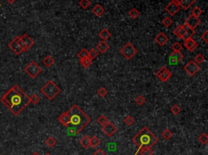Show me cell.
<instances>
[{
  "mask_svg": "<svg viewBox=\"0 0 208 155\" xmlns=\"http://www.w3.org/2000/svg\"><path fill=\"white\" fill-rule=\"evenodd\" d=\"M0 101L16 116H19L30 103L29 96L17 85L11 87L1 97Z\"/></svg>",
  "mask_w": 208,
  "mask_h": 155,
  "instance_id": "1",
  "label": "cell"
},
{
  "mask_svg": "<svg viewBox=\"0 0 208 155\" xmlns=\"http://www.w3.org/2000/svg\"><path fill=\"white\" fill-rule=\"evenodd\" d=\"M68 111L69 115V121L65 127L72 134L80 133L91 121V119L89 116H87L77 105H73Z\"/></svg>",
  "mask_w": 208,
  "mask_h": 155,
  "instance_id": "2",
  "label": "cell"
},
{
  "mask_svg": "<svg viewBox=\"0 0 208 155\" xmlns=\"http://www.w3.org/2000/svg\"><path fill=\"white\" fill-rule=\"evenodd\" d=\"M159 141L158 138L154 134L152 133L147 127H143L142 129L139 131V132L137 135H135L133 138V142L137 146V151L136 152L134 155H137L138 154V151L144 147H152Z\"/></svg>",
  "mask_w": 208,
  "mask_h": 155,
  "instance_id": "3",
  "label": "cell"
},
{
  "mask_svg": "<svg viewBox=\"0 0 208 155\" xmlns=\"http://www.w3.org/2000/svg\"><path fill=\"white\" fill-rule=\"evenodd\" d=\"M41 93L43 94L45 97L47 98L48 100H53L59 93H60V89L59 88L54 81L49 80L46 85L41 88Z\"/></svg>",
  "mask_w": 208,
  "mask_h": 155,
  "instance_id": "4",
  "label": "cell"
},
{
  "mask_svg": "<svg viewBox=\"0 0 208 155\" xmlns=\"http://www.w3.org/2000/svg\"><path fill=\"white\" fill-rule=\"evenodd\" d=\"M121 54L124 56V58L128 60H130L135 56L137 53V50L131 42H127L124 46L121 49Z\"/></svg>",
  "mask_w": 208,
  "mask_h": 155,
  "instance_id": "5",
  "label": "cell"
},
{
  "mask_svg": "<svg viewBox=\"0 0 208 155\" xmlns=\"http://www.w3.org/2000/svg\"><path fill=\"white\" fill-rule=\"evenodd\" d=\"M25 72L31 78L34 79L42 72V68L36 62L32 61L26 66V68H25Z\"/></svg>",
  "mask_w": 208,
  "mask_h": 155,
  "instance_id": "6",
  "label": "cell"
},
{
  "mask_svg": "<svg viewBox=\"0 0 208 155\" xmlns=\"http://www.w3.org/2000/svg\"><path fill=\"white\" fill-rule=\"evenodd\" d=\"M184 70L190 76H195V74H197V72H199L200 67L194 62V60H190L185 65Z\"/></svg>",
  "mask_w": 208,
  "mask_h": 155,
  "instance_id": "7",
  "label": "cell"
},
{
  "mask_svg": "<svg viewBox=\"0 0 208 155\" xmlns=\"http://www.w3.org/2000/svg\"><path fill=\"white\" fill-rule=\"evenodd\" d=\"M155 76L160 80L162 82H167L172 76V73L171 71H169L165 66L162 67L158 72L155 73Z\"/></svg>",
  "mask_w": 208,
  "mask_h": 155,
  "instance_id": "8",
  "label": "cell"
},
{
  "mask_svg": "<svg viewBox=\"0 0 208 155\" xmlns=\"http://www.w3.org/2000/svg\"><path fill=\"white\" fill-rule=\"evenodd\" d=\"M200 23H201L200 19L197 18V17H195V16L191 15L185 20L184 25L187 26V27H189L190 29H195L197 26L200 25Z\"/></svg>",
  "mask_w": 208,
  "mask_h": 155,
  "instance_id": "9",
  "label": "cell"
},
{
  "mask_svg": "<svg viewBox=\"0 0 208 155\" xmlns=\"http://www.w3.org/2000/svg\"><path fill=\"white\" fill-rule=\"evenodd\" d=\"M116 131L117 128L111 122H108L106 125L102 126V132L108 137H112L114 134L116 132Z\"/></svg>",
  "mask_w": 208,
  "mask_h": 155,
  "instance_id": "10",
  "label": "cell"
},
{
  "mask_svg": "<svg viewBox=\"0 0 208 155\" xmlns=\"http://www.w3.org/2000/svg\"><path fill=\"white\" fill-rule=\"evenodd\" d=\"M184 55L181 51H173L172 54L169 55V63L172 65H176L182 60Z\"/></svg>",
  "mask_w": 208,
  "mask_h": 155,
  "instance_id": "11",
  "label": "cell"
},
{
  "mask_svg": "<svg viewBox=\"0 0 208 155\" xmlns=\"http://www.w3.org/2000/svg\"><path fill=\"white\" fill-rule=\"evenodd\" d=\"M8 47L11 49V51H13L15 53V54L16 55H20L24 51L22 50V48L20 46V45L17 42V40H16V37H15L14 39L11 41L10 43L8 44Z\"/></svg>",
  "mask_w": 208,
  "mask_h": 155,
  "instance_id": "12",
  "label": "cell"
},
{
  "mask_svg": "<svg viewBox=\"0 0 208 155\" xmlns=\"http://www.w3.org/2000/svg\"><path fill=\"white\" fill-rule=\"evenodd\" d=\"M184 46L186 48V50H188L190 52H193L197 49V46H198V44L193 38H189V39L185 40Z\"/></svg>",
  "mask_w": 208,
  "mask_h": 155,
  "instance_id": "13",
  "label": "cell"
},
{
  "mask_svg": "<svg viewBox=\"0 0 208 155\" xmlns=\"http://www.w3.org/2000/svg\"><path fill=\"white\" fill-rule=\"evenodd\" d=\"M180 8H181V7H180L179 5H176V4H173V3H169V4L165 7V11H167L168 13H169V15H171V16H175L178 11H180Z\"/></svg>",
  "mask_w": 208,
  "mask_h": 155,
  "instance_id": "14",
  "label": "cell"
},
{
  "mask_svg": "<svg viewBox=\"0 0 208 155\" xmlns=\"http://www.w3.org/2000/svg\"><path fill=\"white\" fill-rule=\"evenodd\" d=\"M154 42L158 43L160 46H164L168 43V37L166 36V34L164 32H159L157 36L154 37Z\"/></svg>",
  "mask_w": 208,
  "mask_h": 155,
  "instance_id": "15",
  "label": "cell"
},
{
  "mask_svg": "<svg viewBox=\"0 0 208 155\" xmlns=\"http://www.w3.org/2000/svg\"><path fill=\"white\" fill-rule=\"evenodd\" d=\"M173 33L174 35L179 37V38H182L185 36V25H179L174 30H173Z\"/></svg>",
  "mask_w": 208,
  "mask_h": 155,
  "instance_id": "16",
  "label": "cell"
},
{
  "mask_svg": "<svg viewBox=\"0 0 208 155\" xmlns=\"http://www.w3.org/2000/svg\"><path fill=\"white\" fill-rule=\"evenodd\" d=\"M20 37H21L22 41L24 42V43H25V45L26 46V47L28 48V50H29V49L34 45V41H33V38H31L28 34L24 33Z\"/></svg>",
  "mask_w": 208,
  "mask_h": 155,
  "instance_id": "17",
  "label": "cell"
},
{
  "mask_svg": "<svg viewBox=\"0 0 208 155\" xmlns=\"http://www.w3.org/2000/svg\"><path fill=\"white\" fill-rule=\"evenodd\" d=\"M104 12H105V9L100 4H96L94 8L92 9V13H94V15L98 17H100L101 16H102Z\"/></svg>",
  "mask_w": 208,
  "mask_h": 155,
  "instance_id": "18",
  "label": "cell"
},
{
  "mask_svg": "<svg viewBox=\"0 0 208 155\" xmlns=\"http://www.w3.org/2000/svg\"><path fill=\"white\" fill-rule=\"evenodd\" d=\"M96 48H97L98 51L100 52L101 54H105L106 51L109 50V46H108V44L106 43V42L102 41V42H100L96 46Z\"/></svg>",
  "mask_w": 208,
  "mask_h": 155,
  "instance_id": "19",
  "label": "cell"
},
{
  "mask_svg": "<svg viewBox=\"0 0 208 155\" xmlns=\"http://www.w3.org/2000/svg\"><path fill=\"white\" fill-rule=\"evenodd\" d=\"M80 145L85 149H88L90 147V137L85 135V137H83L80 140Z\"/></svg>",
  "mask_w": 208,
  "mask_h": 155,
  "instance_id": "20",
  "label": "cell"
},
{
  "mask_svg": "<svg viewBox=\"0 0 208 155\" xmlns=\"http://www.w3.org/2000/svg\"><path fill=\"white\" fill-rule=\"evenodd\" d=\"M99 37H100V38L102 40V41L106 42V40L109 39L110 37H111V32H109V30H108V29H102V30L99 32Z\"/></svg>",
  "mask_w": 208,
  "mask_h": 155,
  "instance_id": "21",
  "label": "cell"
},
{
  "mask_svg": "<svg viewBox=\"0 0 208 155\" xmlns=\"http://www.w3.org/2000/svg\"><path fill=\"white\" fill-rule=\"evenodd\" d=\"M42 63L47 68H51V66L55 63V59L52 58L51 55H47L42 59Z\"/></svg>",
  "mask_w": 208,
  "mask_h": 155,
  "instance_id": "22",
  "label": "cell"
},
{
  "mask_svg": "<svg viewBox=\"0 0 208 155\" xmlns=\"http://www.w3.org/2000/svg\"><path fill=\"white\" fill-rule=\"evenodd\" d=\"M195 1L196 0H182V2L180 4V7H182L184 10H188L195 3Z\"/></svg>",
  "mask_w": 208,
  "mask_h": 155,
  "instance_id": "23",
  "label": "cell"
},
{
  "mask_svg": "<svg viewBox=\"0 0 208 155\" xmlns=\"http://www.w3.org/2000/svg\"><path fill=\"white\" fill-rule=\"evenodd\" d=\"M92 60L89 57H85V58H80V63L81 64V66L84 68L85 69L89 68L92 64Z\"/></svg>",
  "mask_w": 208,
  "mask_h": 155,
  "instance_id": "24",
  "label": "cell"
},
{
  "mask_svg": "<svg viewBox=\"0 0 208 155\" xmlns=\"http://www.w3.org/2000/svg\"><path fill=\"white\" fill-rule=\"evenodd\" d=\"M185 36L183 37L184 41L186 39H189V38H192V37L194 36V33H195L194 29H190V28H189V27H187V26L185 25Z\"/></svg>",
  "mask_w": 208,
  "mask_h": 155,
  "instance_id": "25",
  "label": "cell"
},
{
  "mask_svg": "<svg viewBox=\"0 0 208 155\" xmlns=\"http://www.w3.org/2000/svg\"><path fill=\"white\" fill-rule=\"evenodd\" d=\"M141 155H153L154 150L150 147H144L138 151Z\"/></svg>",
  "mask_w": 208,
  "mask_h": 155,
  "instance_id": "26",
  "label": "cell"
},
{
  "mask_svg": "<svg viewBox=\"0 0 208 155\" xmlns=\"http://www.w3.org/2000/svg\"><path fill=\"white\" fill-rule=\"evenodd\" d=\"M100 143H101V141H100V140L97 137L94 136V137H92L90 138V146L93 147V148H97L100 144Z\"/></svg>",
  "mask_w": 208,
  "mask_h": 155,
  "instance_id": "27",
  "label": "cell"
},
{
  "mask_svg": "<svg viewBox=\"0 0 208 155\" xmlns=\"http://www.w3.org/2000/svg\"><path fill=\"white\" fill-rule=\"evenodd\" d=\"M45 143H46V144L47 145L48 147H50V148H52V147H54L55 144H56V143H57V141L55 140L54 137H49L46 140V141H45Z\"/></svg>",
  "mask_w": 208,
  "mask_h": 155,
  "instance_id": "28",
  "label": "cell"
},
{
  "mask_svg": "<svg viewBox=\"0 0 208 155\" xmlns=\"http://www.w3.org/2000/svg\"><path fill=\"white\" fill-rule=\"evenodd\" d=\"M161 135H162L163 138H164V139H165L166 141L170 140V139H171V138L172 137V136H173L172 132L169 129H165L164 131V132L161 133Z\"/></svg>",
  "mask_w": 208,
  "mask_h": 155,
  "instance_id": "29",
  "label": "cell"
},
{
  "mask_svg": "<svg viewBox=\"0 0 208 155\" xmlns=\"http://www.w3.org/2000/svg\"><path fill=\"white\" fill-rule=\"evenodd\" d=\"M128 16L133 19H137L140 16V12L137 8H132L130 11H128Z\"/></svg>",
  "mask_w": 208,
  "mask_h": 155,
  "instance_id": "30",
  "label": "cell"
},
{
  "mask_svg": "<svg viewBox=\"0 0 208 155\" xmlns=\"http://www.w3.org/2000/svg\"><path fill=\"white\" fill-rule=\"evenodd\" d=\"M97 121H98V123H99L101 126H104V125H106V123L109 122L108 119H107L104 115H102V116H99L98 119H97Z\"/></svg>",
  "mask_w": 208,
  "mask_h": 155,
  "instance_id": "31",
  "label": "cell"
},
{
  "mask_svg": "<svg viewBox=\"0 0 208 155\" xmlns=\"http://www.w3.org/2000/svg\"><path fill=\"white\" fill-rule=\"evenodd\" d=\"M98 55H99L98 51H96L95 49H91V50L88 51V57L90 58L91 60L97 58Z\"/></svg>",
  "mask_w": 208,
  "mask_h": 155,
  "instance_id": "32",
  "label": "cell"
},
{
  "mask_svg": "<svg viewBox=\"0 0 208 155\" xmlns=\"http://www.w3.org/2000/svg\"><path fill=\"white\" fill-rule=\"evenodd\" d=\"M202 13V9L199 7H194V9L192 10V12H191V15L194 16L195 17H197L199 18V16H201Z\"/></svg>",
  "mask_w": 208,
  "mask_h": 155,
  "instance_id": "33",
  "label": "cell"
},
{
  "mask_svg": "<svg viewBox=\"0 0 208 155\" xmlns=\"http://www.w3.org/2000/svg\"><path fill=\"white\" fill-rule=\"evenodd\" d=\"M198 141L201 143L202 144H207L208 142V137L206 133H202L199 137H198Z\"/></svg>",
  "mask_w": 208,
  "mask_h": 155,
  "instance_id": "34",
  "label": "cell"
},
{
  "mask_svg": "<svg viewBox=\"0 0 208 155\" xmlns=\"http://www.w3.org/2000/svg\"><path fill=\"white\" fill-rule=\"evenodd\" d=\"M29 101H30V102H32L33 104L36 105L40 101V97H39V96L37 94H33V95H31L29 97Z\"/></svg>",
  "mask_w": 208,
  "mask_h": 155,
  "instance_id": "35",
  "label": "cell"
},
{
  "mask_svg": "<svg viewBox=\"0 0 208 155\" xmlns=\"http://www.w3.org/2000/svg\"><path fill=\"white\" fill-rule=\"evenodd\" d=\"M79 5L82 9H87L90 6V0H80L79 2Z\"/></svg>",
  "mask_w": 208,
  "mask_h": 155,
  "instance_id": "36",
  "label": "cell"
},
{
  "mask_svg": "<svg viewBox=\"0 0 208 155\" xmlns=\"http://www.w3.org/2000/svg\"><path fill=\"white\" fill-rule=\"evenodd\" d=\"M124 123L127 125V126H132V125L134 123V119H133L132 116H128L124 118Z\"/></svg>",
  "mask_w": 208,
  "mask_h": 155,
  "instance_id": "37",
  "label": "cell"
},
{
  "mask_svg": "<svg viewBox=\"0 0 208 155\" xmlns=\"http://www.w3.org/2000/svg\"><path fill=\"white\" fill-rule=\"evenodd\" d=\"M135 101L137 104L141 106H142L143 104H145L146 98L143 97V96H142V95H138V96L135 98Z\"/></svg>",
  "mask_w": 208,
  "mask_h": 155,
  "instance_id": "38",
  "label": "cell"
},
{
  "mask_svg": "<svg viewBox=\"0 0 208 155\" xmlns=\"http://www.w3.org/2000/svg\"><path fill=\"white\" fill-rule=\"evenodd\" d=\"M205 61V57L202 54H198L195 56L194 58V62L197 64H201Z\"/></svg>",
  "mask_w": 208,
  "mask_h": 155,
  "instance_id": "39",
  "label": "cell"
},
{
  "mask_svg": "<svg viewBox=\"0 0 208 155\" xmlns=\"http://www.w3.org/2000/svg\"><path fill=\"white\" fill-rule=\"evenodd\" d=\"M181 107H180L178 105H173L172 107H171V111H172V114L175 115V116L179 115L180 113H181Z\"/></svg>",
  "mask_w": 208,
  "mask_h": 155,
  "instance_id": "40",
  "label": "cell"
},
{
  "mask_svg": "<svg viewBox=\"0 0 208 155\" xmlns=\"http://www.w3.org/2000/svg\"><path fill=\"white\" fill-rule=\"evenodd\" d=\"M182 47V45L180 42H175V43L172 44V50L173 51H175V52H176V51H181Z\"/></svg>",
  "mask_w": 208,
  "mask_h": 155,
  "instance_id": "41",
  "label": "cell"
},
{
  "mask_svg": "<svg viewBox=\"0 0 208 155\" xmlns=\"http://www.w3.org/2000/svg\"><path fill=\"white\" fill-rule=\"evenodd\" d=\"M16 37V40H17V42H18V44L20 45V46L22 48L23 51L25 52V51H29V50H28V48L26 47V46L25 45V43H24V42L22 41L21 37Z\"/></svg>",
  "mask_w": 208,
  "mask_h": 155,
  "instance_id": "42",
  "label": "cell"
},
{
  "mask_svg": "<svg viewBox=\"0 0 208 155\" xmlns=\"http://www.w3.org/2000/svg\"><path fill=\"white\" fill-rule=\"evenodd\" d=\"M172 20L170 17H165L163 20H162V24L165 26V27H169V26L172 25Z\"/></svg>",
  "mask_w": 208,
  "mask_h": 155,
  "instance_id": "43",
  "label": "cell"
},
{
  "mask_svg": "<svg viewBox=\"0 0 208 155\" xmlns=\"http://www.w3.org/2000/svg\"><path fill=\"white\" fill-rule=\"evenodd\" d=\"M107 94H108V91H107V89H106V88H104V87L100 88L99 90H98V94H99L100 97H106V95H107Z\"/></svg>",
  "mask_w": 208,
  "mask_h": 155,
  "instance_id": "44",
  "label": "cell"
},
{
  "mask_svg": "<svg viewBox=\"0 0 208 155\" xmlns=\"http://www.w3.org/2000/svg\"><path fill=\"white\" fill-rule=\"evenodd\" d=\"M77 56H78V58H85V57H88V51L85 49V48H83L81 51L77 54Z\"/></svg>",
  "mask_w": 208,
  "mask_h": 155,
  "instance_id": "45",
  "label": "cell"
},
{
  "mask_svg": "<svg viewBox=\"0 0 208 155\" xmlns=\"http://www.w3.org/2000/svg\"><path fill=\"white\" fill-rule=\"evenodd\" d=\"M207 35H208V31L207 30H206L202 34V36H201V37H202V39L207 44L208 43V38H207Z\"/></svg>",
  "mask_w": 208,
  "mask_h": 155,
  "instance_id": "46",
  "label": "cell"
},
{
  "mask_svg": "<svg viewBox=\"0 0 208 155\" xmlns=\"http://www.w3.org/2000/svg\"><path fill=\"white\" fill-rule=\"evenodd\" d=\"M92 155H107L104 151H102V149H98Z\"/></svg>",
  "mask_w": 208,
  "mask_h": 155,
  "instance_id": "47",
  "label": "cell"
},
{
  "mask_svg": "<svg viewBox=\"0 0 208 155\" xmlns=\"http://www.w3.org/2000/svg\"><path fill=\"white\" fill-rule=\"evenodd\" d=\"M171 2H172V3H173V4H176V5H179L180 6V4H181V2H182V0H172Z\"/></svg>",
  "mask_w": 208,
  "mask_h": 155,
  "instance_id": "48",
  "label": "cell"
},
{
  "mask_svg": "<svg viewBox=\"0 0 208 155\" xmlns=\"http://www.w3.org/2000/svg\"><path fill=\"white\" fill-rule=\"evenodd\" d=\"M6 1H7V3H8V4H14V3H15V2L16 1V0H6Z\"/></svg>",
  "mask_w": 208,
  "mask_h": 155,
  "instance_id": "49",
  "label": "cell"
},
{
  "mask_svg": "<svg viewBox=\"0 0 208 155\" xmlns=\"http://www.w3.org/2000/svg\"><path fill=\"white\" fill-rule=\"evenodd\" d=\"M32 155H40V154H38L37 152H34V153H33V154H32Z\"/></svg>",
  "mask_w": 208,
  "mask_h": 155,
  "instance_id": "50",
  "label": "cell"
},
{
  "mask_svg": "<svg viewBox=\"0 0 208 155\" xmlns=\"http://www.w3.org/2000/svg\"><path fill=\"white\" fill-rule=\"evenodd\" d=\"M45 155H51V154H49V153H48V154H46Z\"/></svg>",
  "mask_w": 208,
  "mask_h": 155,
  "instance_id": "51",
  "label": "cell"
}]
</instances>
